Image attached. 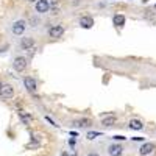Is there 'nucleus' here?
Wrapping results in <instances>:
<instances>
[{
    "label": "nucleus",
    "instance_id": "f257e3e1",
    "mask_svg": "<svg viewBox=\"0 0 156 156\" xmlns=\"http://www.w3.org/2000/svg\"><path fill=\"white\" fill-rule=\"evenodd\" d=\"M27 27H28L27 20H23V19H16L14 22L9 25V33H11L12 36H23L25 31H27Z\"/></svg>",
    "mask_w": 156,
    "mask_h": 156
},
{
    "label": "nucleus",
    "instance_id": "f03ea898",
    "mask_svg": "<svg viewBox=\"0 0 156 156\" xmlns=\"http://www.w3.org/2000/svg\"><path fill=\"white\" fill-rule=\"evenodd\" d=\"M64 33H66V28H64L62 23H53V25H50L48 30H47V34L51 39H59V37L64 36Z\"/></svg>",
    "mask_w": 156,
    "mask_h": 156
},
{
    "label": "nucleus",
    "instance_id": "7ed1b4c3",
    "mask_svg": "<svg viewBox=\"0 0 156 156\" xmlns=\"http://www.w3.org/2000/svg\"><path fill=\"white\" fill-rule=\"evenodd\" d=\"M27 66H28V59L23 55H17L14 59H12V69H14L16 72H23L25 69H27Z\"/></svg>",
    "mask_w": 156,
    "mask_h": 156
},
{
    "label": "nucleus",
    "instance_id": "20e7f679",
    "mask_svg": "<svg viewBox=\"0 0 156 156\" xmlns=\"http://www.w3.org/2000/svg\"><path fill=\"white\" fill-rule=\"evenodd\" d=\"M19 48L23 50V51L34 50V37H33V36H23V37H20Z\"/></svg>",
    "mask_w": 156,
    "mask_h": 156
},
{
    "label": "nucleus",
    "instance_id": "39448f33",
    "mask_svg": "<svg viewBox=\"0 0 156 156\" xmlns=\"http://www.w3.org/2000/svg\"><path fill=\"white\" fill-rule=\"evenodd\" d=\"M22 83H23V87L28 90L30 94H36V90H37V81L34 80L33 76H23V80H22Z\"/></svg>",
    "mask_w": 156,
    "mask_h": 156
},
{
    "label": "nucleus",
    "instance_id": "423d86ee",
    "mask_svg": "<svg viewBox=\"0 0 156 156\" xmlns=\"http://www.w3.org/2000/svg\"><path fill=\"white\" fill-rule=\"evenodd\" d=\"M50 3H48V0H37V2L34 3V11L37 12L39 16H42V14H47V12L50 11Z\"/></svg>",
    "mask_w": 156,
    "mask_h": 156
},
{
    "label": "nucleus",
    "instance_id": "0eeeda50",
    "mask_svg": "<svg viewBox=\"0 0 156 156\" xmlns=\"http://www.w3.org/2000/svg\"><path fill=\"white\" fill-rule=\"evenodd\" d=\"M78 25L84 30H90L94 27V17L89 16V14H83L80 19H78Z\"/></svg>",
    "mask_w": 156,
    "mask_h": 156
},
{
    "label": "nucleus",
    "instance_id": "6e6552de",
    "mask_svg": "<svg viewBox=\"0 0 156 156\" xmlns=\"http://www.w3.org/2000/svg\"><path fill=\"white\" fill-rule=\"evenodd\" d=\"M72 125L75 128H90L92 126V119H89V117H78L72 122Z\"/></svg>",
    "mask_w": 156,
    "mask_h": 156
},
{
    "label": "nucleus",
    "instance_id": "1a4fd4ad",
    "mask_svg": "<svg viewBox=\"0 0 156 156\" xmlns=\"http://www.w3.org/2000/svg\"><path fill=\"white\" fill-rule=\"evenodd\" d=\"M12 97H14V87H12V84H3V87L0 89V98L9 100Z\"/></svg>",
    "mask_w": 156,
    "mask_h": 156
},
{
    "label": "nucleus",
    "instance_id": "9d476101",
    "mask_svg": "<svg viewBox=\"0 0 156 156\" xmlns=\"http://www.w3.org/2000/svg\"><path fill=\"white\" fill-rule=\"evenodd\" d=\"M154 151V144L153 142H144L139 147V156H148Z\"/></svg>",
    "mask_w": 156,
    "mask_h": 156
},
{
    "label": "nucleus",
    "instance_id": "9b49d317",
    "mask_svg": "<svg viewBox=\"0 0 156 156\" xmlns=\"http://www.w3.org/2000/svg\"><path fill=\"white\" fill-rule=\"evenodd\" d=\"M117 123V117L114 114H106V115H101V125L105 128H111Z\"/></svg>",
    "mask_w": 156,
    "mask_h": 156
},
{
    "label": "nucleus",
    "instance_id": "f8f14e48",
    "mask_svg": "<svg viewBox=\"0 0 156 156\" xmlns=\"http://www.w3.org/2000/svg\"><path fill=\"white\" fill-rule=\"evenodd\" d=\"M108 156H122V153H123V147L120 145V144H111V145H108Z\"/></svg>",
    "mask_w": 156,
    "mask_h": 156
},
{
    "label": "nucleus",
    "instance_id": "ddd939ff",
    "mask_svg": "<svg viewBox=\"0 0 156 156\" xmlns=\"http://www.w3.org/2000/svg\"><path fill=\"white\" fill-rule=\"evenodd\" d=\"M128 128L133 129V131H140V129H144V122L139 119H131L128 122Z\"/></svg>",
    "mask_w": 156,
    "mask_h": 156
},
{
    "label": "nucleus",
    "instance_id": "4468645a",
    "mask_svg": "<svg viewBox=\"0 0 156 156\" xmlns=\"http://www.w3.org/2000/svg\"><path fill=\"white\" fill-rule=\"evenodd\" d=\"M125 22H126V19H125L123 14H114L112 16V23H114V27H117V28H123Z\"/></svg>",
    "mask_w": 156,
    "mask_h": 156
},
{
    "label": "nucleus",
    "instance_id": "2eb2a0df",
    "mask_svg": "<svg viewBox=\"0 0 156 156\" xmlns=\"http://www.w3.org/2000/svg\"><path fill=\"white\" fill-rule=\"evenodd\" d=\"M97 137H101V133H98V131H87L86 133V139H89V140H94Z\"/></svg>",
    "mask_w": 156,
    "mask_h": 156
},
{
    "label": "nucleus",
    "instance_id": "dca6fc26",
    "mask_svg": "<svg viewBox=\"0 0 156 156\" xmlns=\"http://www.w3.org/2000/svg\"><path fill=\"white\" fill-rule=\"evenodd\" d=\"M19 117H20V120L23 122V125H28V122L31 120V115L30 114H25V112H19Z\"/></svg>",
    "mask_w": 156,
    "mask_h": 156
},
{
    "label": "nucleus",
    "instance_id": "f3484780",
    "mask_svg": "<svg viewBox=\"0 0 156 156\" xmlns=\"http://www.w3.org/2000/svg\"><path fill=\"white\" fill-rule=\"evenodd\" d=\"M45 120H47V122H48L50 125H53L55 128H58V126H59V125H58V123H56V122H55L53 119H50V117H48V115H45Z\"/></svg>",
    "mask_w": 156,
    "mask_h": 156
},
{
    "label": "nucleus",
    "instance_id": "a211bd4d",
    "mask_svg": "<svg viewBox=\"0 0 156 156\" xmlns=\"http://www.w3.org/2000/svg\"><path fill=\"white\" fill-rule=\"evenodd\" d=\"M48 3L51 8H55V6H58V0H48Z\"/></svg>",
    "mask_w": 156,
    "mask_h": 156
},
{
    "label": "nucleus",
    "instance_id": "6ab92c4d",
    "mask_svg": "<svg viewBox=\"0 0 156 156\" xmlns=\"http://www.w3.org/2000/svg\"><path fill=\"white\" fill-rule=\"evenodd\" d=\"M112 139H114V140H125L126 137H125V136H115V134H114Z\"/></svg>",
    "mask_w": 156,
    "mask_h": 156
},
{
    "label": "nucleus",
    "instance_id": "aec40b11",
    "mask_svg": "<svg viewBox=\"0 0 156 156\" xmlns=\"http://www.w3.org/2000/svg\"><path fill=\"white\" fill-rule=\"evenodd\" d=\"M31 23H33L31 27H33V28H36L37 25H39V20H36V19H31Z\"/></svg>",
    "mask_w": 156,
    "mask_h": 156
},
{
    "label": "nucleus",
    "instance_id": "412c9836",
    "mask_svg": "<svg viewBox=\"0 0 156 156\" xmlns=\"http://www.w3.org/2000/svg\"><path fill=\"white\" fill-rule=\"evenodd\" d=\"M6 50H8V45H3L2 48H0V53H5Z\"/></svg>",
    "mask_w": 156,
    "mask_h": 156
},
{
    "label": "nucleus",
    "instance_id": "4be33fe9",
    "mask_svg": "<svg viewBox=\"0 0 156 156\" xmlns=\"http://www.w3.org/2000/svg\"><path fill=\"white\" fill-rule=\"evenodd\" d=\"M59 156H70V154H69L66 150H64V151H61V154H59Z\"/></svg>",
    "mask_w": 156,
    "mask_h": 156
},
{
    "label": "nucleus",
    "instance_id": "5701e85b",
    "mask_svg": "<svg viewBox=\"0 0 156 156\" xmlns=\"http://www.w3.org/2000/svg\"><path fill=\"white\" fill-rule=\"evenodd\" d=\"M133 140H140V142H142V140H144V137H137V136H134Z\"/></svg>",
    "mask_w": 156,
    "mask_h": 156
},
{
    "label": "nucleus",
    "instance_id": "b1692460",
    "mask_svg": "<svg viewBox=\"0 0 156 156\" xmlns=\"http://www.w3.org/2000/svg\"><path fill=\"white\" fill-rule=\"evenodd\" d=\"M86 156H100V154H98V153H87Z\"/></svg>",
    "mask_w": 156,
    "mask_h": 156
},
{
    "label": "nucleus",
    "instance_id": "393cba45",
    "mask_svg": "<svg viewBox=\"0 0 156 156\" xmlns=\"http://www.w3.org/2000/svg\"><path fill=\"white\" fill-rule=\"evenodd\" d=\"M28 2H30V3H33V5H34V3H36V2H37V0H28Z\"/></svg>",
    "mask_w": 156,
    "mask_h": 156
},
{
    "label": "nucleus",
    "instance_id": "a878e982",
    "mask_svg": "<svg viewBox=\"0 0 156 156\" xmlns=\"http://www.w3.org/2000/svg\"><path fill=\"white\" fill-rule=\"evenodd\" d=\"M70 156H78V153H72V154H70Z\"/></svg>",
    "mask_w": 156,
    "mask_h": 156
},
{
    "label": "nucleus",
    "instance_id": "bb28decb",
    "mask_svg": "<svg viewBox=\"0 0 156 156\" xmlns=\"http://www.w3.org/2000/svg\"><path fill=\"white\" fill-rule=\"evenodd\" d=\"M3 87V84H2V81H0V89H2Z\"/></svg>",
    "mask_w": 156,
    "mask_h": 156
},
{
    "label": "nucleus",
    "instance_id": "cd10ccee",
    "mask_svg": "<svg viewBox=\"0 0 156 156\" xmlns=\"http://www.w3.org/2000/svg\"><path fill=\"white\" fill-rule=\"evenodd\" d=\"M126 2H129V0H126Z\"/></svg>",
    "mask_w": 156,
    "mask_h": 156
},
{
    "label": "nucleus",
    "instance_id": "c85d7f7f",
    "mask_svg": "<svg viewBox=\"0 0 156 156\" xmlns=\"http://www.w3.org/2000/svg\"><path fill=\"white\" fill-rule=\"evenodd\" d=\"M154 8H156V5H154Z\"/></svg>",
    "mask_w": 156,
    "mask_h": 156
}]
</instances>
